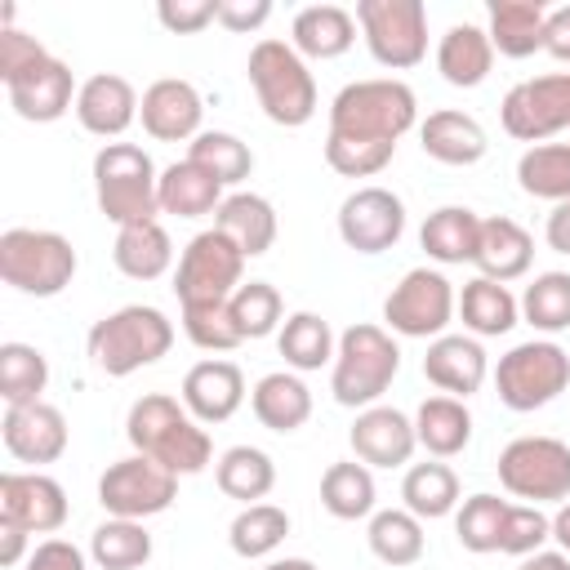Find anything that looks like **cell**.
Returning <instances> with one entry per match:
<instances>
[{"instance_id":"6da1fadb","label":"cell","mask_w":570,"mask_h":570,"mask_svg":"<svg viewBox=\"0 0 570 570\" xmlns=\"http://www.w3.org/2000/svg\"><path fill=\"white\" fill-rule=\"evenodd\" d=\"M125 436H129L134 454L156 459L174 476H191V472L209 468V454H214L209 432L187 414L183 401H174L165 392H147L129 405Z\"/></svg>"},{"instance_id":"7a4b0ae2","label":"cell","mask_w":570,"mask_h":570,"mask_svg":"<svg viewBox=\"0 0 570 570\" xmlns=\"http://www.w3.org/2000/svg\"><path fill=\"white\" fill-rule=\"evenodd\" d=\"M419 102L405 80L379 76V80H352L330 102V134L334 138H361V142H387L396 147L405 129H414Z\"/></svg>"},{"instance_id":"3957f363","label":"cell","mask_w":570,"mask_h":570,"mask_svg":"<svg viewBox=\"0 0 570 570\" xmlns=\"http://www.w3.org/2000/svg\"><path fill=\"white\" fill-rule=\"evenodd\" d=\"M249 85H254V98L263 107V116L272 125H285V129H298L316 116V80L303 62V53L289 45V40H258L249 49Z\"/></svg>"},{"instance_id":"277c9868","label":"cell","mask_w":570,"mask_h":570,"mask_svg":"<svg viewBox=\"0 0 570 570\" xmlns=\"http://www.w3.org/2000/svg\"><path fill=\"white\" fill-rule=\"evenodd\" d=\"M169 347H174V321L160 307H142V303H129L89 330V356L107 379H125L142 365H156Z\"/></svg>"},{"instance_id":"5b68a950","label":"cell","mask_w":570,"mask_h":570,"mask_svg":"<svg viewBox=\"0 0 570 570\" xmlns=\"http://www.w3.org/2000/svg\"><path fill=\"white\" fill-rule=\"evenodd\" d=\"M401 370V347L383 325H347L334 352L330 392L347 410H370L392 387Z\"/></svg>"},{"instance_id":"8992f818","label":"cell","mask_w":570,"mask_h":570,"mask_svg":"<svg viewBox=\"0 0 570 570\" xmlns=\"http://www.w3.org/2000/svg\"><path fill=\"white\" fill-rule=\"evenodd\" d=\"M94 191H98V209L116 223H151L160 214V174L151 165V156L134 142H107L94 156Z\"/></svg>"},{"instance_id":"52a82bcc","label":"cell","mask_w":570,"mask_h":570,"mask_svg":"<svg viewBox=\"0 0 570 570\" xmlns=\"http://www.w3.org/2000/svg\"><path fill=\"white\" fill-rule=\"evenodd\" d=\"M0 276L18 294L31 298H53L71 285L76 276V249L58 232H36V227H9L0 236Z\"/></svg>"},{"instance_id":"ba28073f","label":"cell","mask_w":570,"mask_h":570,"mask_svg":"<svg viewBox=\"0 0 570 570\" xmlns=\"http://www.w3.org/2000/svg\"><path fill=\"white\" fill-rule=\"evenodd\" d=\"M494 387H499V401L517 414H530L548 401H557L566 387H570V356L561 343L552 338H530V343H517L512 352L499 356L494 365Z\"/></svg>"},{"instance_id":"9c48e42d","label":"cell","mask_w":570,"mask_h":570,"mask_svg":"<svg viewBox=\"0 0 570 570\" xmlns=\"http://www.w3.org/2000/svg\"><path fill=\"white\" fill-rule=\"evenodd\" d=\"M499 481L508 494L539 503L570 499V445L557 436H517L499 450Z\"/></svg>"},{"instance_id":"30bf717a","label":"cell","mask_w":570,"mask_h":570,"mask_svg":"<svg viewBox=\"0 0 570 570\" xmlns=\"http://www.w3.org/2000/svg\"><path fill=\"white\" fill-rule=\"evenodd\" d=\"M356 27L379 67L405 71L428 53V4L423 0H361Z\"/></svg>"},{"instance_id":"8fae6325","label":"cell","mask_w":570,"mask_h":570,"mask_svg":"<svg viewBox=\"0 0 570 570\" xmlns=\"http://www.w3.org/2000/svg\"><path fill=\"white\" fill-rule=\"evenodd\" d=\"M245 254L218 232H196L187 240V249L178 254V272H174V294L183 307H196V303H227L245 281Z\"/></svg>"},{"instance_id":"7c38bea8","label":"cell","mask_w":570,"mask_h":570,"mask_svg":"<svg viewBox=\"0 0 570 570\" xmlns=\"http://www.w3.org/2000/svg\"><path fill=\"white\" fill-rule=\"evenodd\" d=\"M178 499V476L169 468H160L147 454H129L116 459L102 476H98V503L107 517H125V521H147L156 512H165Z\"/></svg>"},{"instance_id":"4fadbf2b","label":"cell","mask_w":570,"mask_h":570,"mask_svg":"<svg viewBox=\"0 0 570 570\" xmlns=\"http://www.w3.org/2000/svg\"><path fill=\"white\" fill-rule=\"evenodd\" d=\"M454 307H459L454 285L432 267H414L383 298V321L401 338H441Z\"/></svg>"},{"instance_id":"5bb4252c","label":"cell","mask_w":570,"mask_h":570,"mask_svg":"<svg viewBox=\"0 0 570 570\" xmlns=\"http://www.w3.org/2000/svg\"><path fill=\"white\" fill-rule=\"evenodd\" d=\"M503 129L521 142H543L561 129H570V71H552V76H534L521 80L503 94Z\"/></svg>"},{"instance_id":"9a60e30c","label":"cell","mask_w":570,"mask_h":570,"mask_svg":"<svg viewBox=\"0 0 570 570\" xmlns=\"http://www.w3.org/2000/svg\"><path fill=\"white\" fill-rule=\"evenodd\" d=\"M405 232V205L387 187H356L338 205V236L356 254H383Z\"/></svg>"},{"instance_id":"2e32d148","label":"cell","mask_w":570,"mask_h":570,"mask_svg":"<svg viewBox=\"0 0 570 570\" xmlns=\"http://www.w3.org/2000/svg\"><path fill=\"white\" fill-rule=\"evenodd\" d=\"M4 94H9V107H13L22 120L49 125V120H58V116H67V111L76 107V94H80V89H76L71 67H67L62 58L45 53V58L31 62L27 71L9 76V80H4Z\"/></svg>"},{"instance_id":"e0dca14e","label":"cell","mask_w":570,"mask_h":570,"mask_svg":"<svg viewBox=\"0 0 570 570\" xmlns=\"http://www.w3.org/2000/svg\"><path fill=\"white\" fill-rule=\"evenodd\" d=\"M0 521L22 525L27 534H53L67 521V490L45 472H4L0 476Z\"/></svg>"},{"instance_id":"ac0fdd59","label":"cell","mask_w":570,"mask_h":570,"mask_svg":"<svg viewBox=\"0 0 570 570\" xmlns=\"http://www.w3.org/2000/svg\"><path fill=\"white\" fill-rule=\"evenodd\" d=\"M4 450L18 463H53L67 450V419L58 405L49 401H31V405H4V423H0Z\"/></svg>"},{"instance_id":"d6986e66","label":"cell","mask_w":570,"mask_h":570,"mask_svg":"<svg viewBox=\"0 0 570 570\" xmlns=\"http://www.w3.org/2000/svg\"><path fill=\"white\" fill-rule=\"evenodd\" d=\"M138 116H142V129L156 142H183V138H196L200 134L205 102H200V94H196L191 80L165 76V80H156V85L142 89Z\"/></svg>"},{"instance_id":"ffe728a7","label":"cell","mask_w":570,"mask_h":570,"mask_svg":"<svg viewBox=\"0 0 570 570\" xmlns=\"http://www.w3.org/2000/svg\"><path fill=\"white\" fill-rule=\"evenodd\" d=\"M245 401V374L236 361L209 356L183 374V405L196 423H227Z\"/></svg>"},{"instance_id":"44dd1931","label":"cell","mask_w":570,"mask_h":570,"mask_svg":"<svg viewBox=\"0 0 570 570\" xmlns=\"http://www.w3.org/2000/svg\"><path fill=\"white\" fill-rule=\"evenodd\" d=\"M356 459L365 468H401L410 463V454L419 450V436H414V419H405L401 410L392 405H370L356 414L352 432H347Z\"/></svg>"},{"instance_id":"7402d4cb","label":"cell","mask_w":570,"mask_h":570,"mask_svg":"<svg viewBox=\"0 0 570 570\" xmlns=\"http://www.w3.org/2000/svg\"><path fill=\"white\" fill-rule=\"evenodd\" d=\"M423 374L432 387H441L445 396H459L468 401L472 392H481L485 374H490V361H485V347L468 334H441L428 343V356H423Z\"/></svg>"},{"instance_id":"603a6c76","label":"cell","mask_w":570,"mask_h":570,"mask_svg":"<svg viewBox=\"0 0 570 570\" xmlns=\"http://www.w3.org/2000/svg\"><path fill=\"white\" fill-rule=\"evenodd\" d=\"M138 94L125 76H111V71H98L80 85L76 94V120L80 129L98 134V138H120L134 120H138Z\"/></svg>"},{"instance_id":"cb8c5ba5","label":"cell","mask_w":570,"mask_h":570,"mask_svg":"<svg viewBox=\"0 0 570 570\" xmlns=\"http://www.w3.org/2000/svg\"><path fill=\"white\" fill-rule=\"evenodd\" d=\"M214 227L245 254V258H258L272 249L276 240V209L267 196H254V191H232L218 214H214Z\"/></svg>"},{"instance_id":"d4e9b609","label":"cell","mask_w":570,"mask_h":570,"mask_svg":"<svg viewBox=\"0 0 570 570\" xmlns=\"http://www.w3.org/2000/svg\"><path fill=\"white\" fill-rule=\"evenodd\" d=\"M530 258H534V240H530V232L521 227V223H512V218H481V240H476V267H481V276H490V281H517V276H525L530 272Z\"/></svg>"},{"instance_id":"484cf974","label":"cell","mask_w":570,"mask_h":570,"mask_svg":"<svg viewBox=\"0 0 570 570\" xmlns=\"http://www.w3.org/2000/svg\"><path fill=\"white\" fill-rule=\"evenodd\" d=\"M419 142L432 160L441 165H476L485 151H490V138L485 129L468 116V111H432L423 125H419Z\"/></svg>"},{"instance_id":"4316f807","label":"cell","mask_w":570,"mask_h":570,"mask_svg":"<svg viewBox=\"0 0 570 570\" xmlns=\"http://www.w3.org/2000/svg\"><path fill=\"white\" fill-rule=\"evenodd\" d=\"M249 405H254V419L267 428V432H298L307 419H312V392L298 374H263L249 392Z\"/></svg>"},{"instance_id":"83f0119b","label":"cell","mask_w":570,"mask_h":570,"mask_svg":"<svg viewBox=\"0 0 570 570\" xmlns=\"http://www.w3.org/2000/svg\"><path fill=\"white\" fill-rule=\"evenodd\" d=\"M356 40V18L343 9V4H307L294 13V27H289V45L303 53V58H338L347 53Z\"/></svg>"},{"instance_id":"f1b7e54d","label":"cell","mask_w":570,"mask_h":570,"mask_svg":"<svg viewBox=\"0 0 570 570\" xmlns=\"http://www.w3.org/2000/svg\"><path fill=\"white\" fill-rule=\"evenodd\" d=\"M494 67V45L490 31L472 27V22H454L441 45H436V71L454 85V89H476Z\"/></svg>"},{"instance_id":"f546056e","label":"cell","mask_w":570,"mask_h":570,"mask_svg":"<svg viewBox=\"0 0 570 570\" xmlns=\"http://www.w3.org/2000/svg\"><path fill=\"white\" fill-rule=\"evenodd\" d=\"M543 0H490V45L503 58H530L534 49H543Z\"/></svg>"},{"instance_id":"4dcf8cb0","label":"cell","mask_w":570,"mask_h":570,"mask_svg":"<svg viewBox=\"0 0 570 570\" xmlns=\"http://www.w3.org/2000/svg\"><path fill=\"white\" fill-rule=\"evenodd\" d=\"M223 200H227L223 196V183L214 174H205L200 165H191V160H174L160 174V214L205 218V214H218Z\"/></svg>"},{"instance_id":"1f68e13d","label":"cell","mask_w":570,"mask_h":570,"mask_svg":"<svg viewBox=\"0 0 570 570\" xmlns=\"http://www.w3.org/2000/svg\"><path fill=\"white\" fill-rule=\"evenodd\" d=\"M476 240H481V218L468 205H441L419 227V245L436 263H472Z\"/></svg>"},{"instance_id":"d6a6232c","label":"cell","mask_w":570,"mask_h":570,"mask_svg":"<svg viewBox=\"0 0 570 570\" xmlns=\"http://www.w3.org/2000/svg\"><path fill=\"white\" fill-rule=\"evenodd\" d=\"M111 258L116 267L129 276V281H156L169 272L174 263V245H169V232L151 218V223H129L116 232V245H111Z\"/></svg>"},{"instance_id":"836d02e7","label":"cell","mask_w":570,"mask_h":570,"mask_svg":"<svg viewBox=\"0 0 570 570\" xmlns=\"http://www.w3.org/2000/svg\"><path fill=\"white\" fill-rule=\"evenodd\" d=\"M414 436H419V445L428 454L450 459L472 441V414H468V405L459 396H428L414 410Z\"/></svg>"},{"instance_id":"e575fe53","label":"cell","mask_w":570,"mask_h":570,"mask_svg":"<svg viewBox=\"0 0 570 570\" xmlns=\"http://www.w3.org/2000/svg\"><path fill=\"white\" fill-rule=\"evenodd\" d=\"M517 312H521V303L508 294V285H499V281H490V276H472V281L463 285V294H459V316H463V325H468L476 338H499V334H508V330L517 325Z\"/></svg>"},{"instance_id":"d590c367","label":"cell","mask_w":570,"mask_h":570,"mask_svg":"<svg viewBox=\"0 0 570 570\" xmlns=\"http://www.w3.org/2000/svg\"><path fill=\"white\" fill-rule=\"evenodd\" d=\"M214 481L227 499H240L245 508L267 499L272 485H276V463L272 454H263L258 445H232L223 450V459L214 463Z\"/></svg>"},{"instance_id":"8d00e7d4","label":"cell","mask_w":570,"mask_h":570,"mask_svg":"<svg viewBox=\"0 0 570 570\" xmlns=\"http://www.w3.org/2000/svg\"><path fill=\"white\" fill-rule=\"evenodd\" d=\"M374 472L356 459H343V463H330L325 476H321V503L330 517L338 521H361L374 512Z\"/></svg>"},{"instance_id":"74e56055","label":"cell","mask_w":570,"mask_h":570,"mask_svg":"<svg viewBox=\"0 0 570 570\" xmlns=\"http://www.w3.org/2000/svg\"><path fill=\"white\" fill-rule=\"evenodd\" d=\"M401 499L405 512H414L419 521L450 517L459 508V476L450 463H414L401 481Z\"/></svg>"},{"instance_id":"f35d334b","label":"cell","mask_w":570,"mask_h":570,"mask_svg":"<svg viewBox=\"0 0 570 570\" xmlns=\"http://www.w3.org/2000/svg\"><path fill=\"white\" fill-rule=\"evenodd\" d=\"M517 183L525 196H539L552 205L570 200V142H539V147L521 151Z\"/></svg>"},{"instance_id":"ab89813d","label":"cell","mask_w":570,"mask_h":570,"mask_svg":"<svg viewBox=\"0 0 570 570\" xmlns=\"http://www.w3.org/2000/svg\"><path fill=\"white\" fill-rule=\"evenodd\" d=\"M276 347H281L285 365H294V370H321V365L334 361V352H338L330 321L316 316V312H294V316H285V325H281V334H276Z\"/></svg>"},{"instance_id":"60d3db41","label":"cell","mask_w":570,"mask_h":570,"mask_svg":"<svg viewBox=\"0 0 570 570\" xmlns=\"http://www.w3.org/2000/svg\"><path fill=\"white\" fill-rule=\"evenodd\" d=\"M285 534H289V517H285V508H276V503H249V508H240L236 521L227 525V543H232V552L245 557V561H258V557L276 552V548L285 543Z\"/></svg>"},{"instance_id":"b9f144b4","label":"cell","mask_w":570,"mask_h":570,"mask_svg":"<svg viewBox=\"0 0 570 570\" xmlns=\"http://www.w3.org/2000/svg\"><path fill=\"white\" fill-rule=\"evenodd\" d=\"M89 557L98 561V570H138L151 561V534L142 530V521L107 517L89 539Z\"/></svg>"},{"instance_id":"7bdbcfd3","label":"cell","mask_w":570,"mask_h":570,"mask_svg":"<svg viewBox=\"0 0 570 570\" xmlns=\"http://www.w3.org/2000/svg\"><path fill=\"white\" fill-rule=\"evenodd\" d=\"M370 552L383 561V566H414L423 557V525L414 512L405 508H387V512H374L370 517Z\"/></svg>"},{"instance_id":"ee69618b","label":"cell","mask_w":570,"mask_h":570,"mask_svg":"<svg viewBox=\"0 0 570 570\" xmlns=\"http://www.w3.org/2000/svg\"><path fill=\"white\" fill-rule=\"evenodd\" d=\"M187 160L200 165L205 174H214L223 187L245 183L249 169H254V151H249V142H240L236 134H223V129H205V134H196L191 147H187Z\"/></svg>"},{"instance_id":"f6af8a7d","label":"cell","mask_w":570,"mask_h":570,"mask_svg":"<svg viewBox=\"0 0 570 570\" xmlns=\"http://www.w3.org/2000/svg\"><path fill=\"white\" fill-rule=\"evenodd\" d=\"M49 383V361L31 343H0V396L4 405H31L40 401Z\"/></svg>"},{"instance_id":"bcb514c9","label":"cell","mask_w":570,"mask_h":570,"mask_svg":"<svg viewBox=\"0 0 570 570\" xmlns=\"http://www.w3.org/2000/svg\"><path fill=\"white\" fill-rule=\"evenodd\" d=\"M521 316L543 334L570 330V272H539L521 294Z\"/></svg>"},{"instance_id":"7dc6e473","label":"cell","mask_w":570,"mask_h":570,"mask_svg":"<svg viewBox=\"0 0 570 570\" xmlns=\"http://www.w3.org/2000/svg\"><path fill=\"white\" fill-rule=\"evenodd\" d=\"M508 499L499 494H472L463 499V508L454 512V534L468 552H499V534H503V517H508Z\"/></svg>"},{"instance_id":"c3c4849f","label":"cell","mask_w":570,"mask_h":570,"mask_svg":"<svg viewBox=\"0 0 570 570\" xmlns=\"http://www.w3.org/2000/svg\"><path fill=\"white\" fill-rule=\"evenodd\" d=\"M227 307H232V321H236L240 338H267L276 325H285V321H281V312H285L281 289L267 285V281H245V285L227 298Z\"/></svg>"},{"instance_id":"681fc988","label":"cell","mask_w":570,"mask_h":570,"mask_svg":"<svg viewBox=\"0 0 570 570\" xmlns=\"http://www.w3.org/2000/svg\"><path fill=\"white\" fill-rule=\"evenodd\" d=\"M183 334L200 347V352H232L240 347V330L232 321V307L227 303H196V307H183Z\"/></svg>"},{"instance_id":"f907efd6","label":"cell","mask_w":570,"mask_h":570,"mask_svg":"<svg viewBox=\"0 0 570 570\" xmlns=\"http://www.w3.org/2000/svg\"><path fill=\"white\" fill-rule=\"evenodd\" d=\"M392 156H396V147H387V142H361V138H334V134H325V160L343 178H370V174L387 169Z\"/></svg>"},{"instance_id":"816d5d0a","label":"cell","mask_w":570,"mask_h":570,"mask_svg":"<svg viewBox=\"0 0 570 570\" xmlns=\"http://www.w3.org/2000/svg\"><path fill=\"white\" fill-rule=\"evenodd\" d=\"M552 539V517H543L534 503H512L503 517V534H499V552L508 557H530Z\"/></svg>"},{"instance_id":"f5cc1de1","label":"cell","mask_w":570,"mask_h":570,"mask_svg":"<svg viewBox=\"0 0 570 570\" xmlns=\"http://www.w3.org/2000/svg\"><path fill=\"white\" fill-rule=\"evenodd\" d=\"M156 18L174 36H196L209 22H218V0H160L156 4Z\"/></svg>"},{"instance_id":"db71d44e","label":"cell","mask_w":570,"mask_h":570,"mask_svg":"<svg viewBox=\"0 0 570 570\" xmlns=\"http://www.w3.org/2000/svg\"><path fill=\"white\" fill-rule=\"evenodd\" d=\"M45 53H49V49H45L36 36H27V31H18V27H4V31H0V80L27 71V67L40 62Z\"/></svg>"},{"instance_id":"11a10c76","label":"cell","mask_w":570,"mask_h":570,"mask_svg":"<svg viewBox=\"0 0 570 570\" xmlns=\"http://www.w3.org/2000/svg\"><path fill=\"white\" fill-rule=\"evenodd\" d=\"M272 18V0H218V22L236 36L258 31Z\"/></svg>"},{"instance_id":"9f6ffc18","label":"cell","mask_w":570,"mask_h":570,"mask_svg":"<svg viewBox=\"0 0 570 570\" xmlns=\"http://www.w3.org/2000/svg\"><path fill=\"white\" fill-rule=\"evenodd\" d=\"M22 570H85V552L67 539H45V543L31 548Z\"/></svg>"},{"instance_id":"6f0895ef","label":"cell","mask_w":570,"mask_h":570,"mask_svg":"<svg viewBox=\"0 0 570 570\" xmlns=\"http://www.w3.org/2000/svg\"><path fill=\"white\" fill-rule=\"evenodd\" d=\"M543 49H548L557 62H570V4H561V9H548Z\"/></svg>"},{"instance_id":"680465c9","label":"cell","mask_w":570,"mask_h":570,"mask_svg":"<svg viewBox=\"0 0 570 570\" xmlns=\"http://www.w3.org/2000/svg\"><path fill=\"white\" fill-rule=\"evenodd\" d=\"M543 236H548V249H552V254H570V200L552 205Z\"/></svg>"},{"instance_id":"91938a15","label":"cell","mask_w":570,"mask_h":570,"mask_svg":"<svg viewBox=\"0 0 570 570\" xmlns=\"http://www.w3.org/2000/svg\"><path fill=\"white\" fill-rule=\"evenodd\" d=\"M27 552V530L13 525V521H0V561L4 566H18Z\"/></svg>"},{"instance_id":"94428289","label":"cell","mask_w":570,"mask_h":570,"mask_svg":"<svg viewBox=\"0 0 570 570\" xmlns=\"http://www.w3.org/2000/svg\"><path fill=\"white\" fill-rule=\"evenodd\" d=\"M521 570H570V557L566 552H530V557H521Z\"/></svg>"},{"instance_id":"6125c7cd","label":"cell","mask_w":570,"mask_h":570,"mask_svg":"<svg viewBox=\"0 0 570 570\" xmlns=\"http://www.w3.org/2000/svg\"><path fill=\"white\" fill-rule=\"evenodd\" d=\"M552 539L561 543V552L570 557V503H561L557 508V517H552Z\"/></svg>"},{"instance_id":"be15d7a7","label":"cell","mask_w":570,"mask_h":570,"mask_svg":"<svg viewBox=\"0 0 570 570\" xmlns=\"http://www.w3.org/2000/svg\"><path fill=\"white\" fill-rule=\"evenodd\" d=\"M263 570H316L307 557H285V561H267Z\"/></svg>"}]
</instances>
